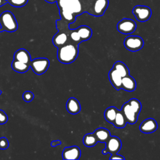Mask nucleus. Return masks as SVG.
Segmentation results:
<instances>
[{"label":"nucleus","instance_id":"obj_1","mask_svg":"<svg viewBox=\"0 0 160 160\" xmlns=\"http://www.w3.org/2000/svg\"><path fill=\"white\" fill-rule=\"evenodd\" d=\"M61 19L56 21L58 30L69 35V25L76 21L77 16L84 12L99 17L102 16L109 5L108 0H57Z\"/></svg>","mask_w":160,"mask_h":160},{"label":"nucleus","instance_id":"obj_2","mask_svg":"<svg viewBox=\"0 0 160 160\" xmlns=\"http://www.w3.org/2000/svg\"><path fill=\"white\" fill-rule=\"evenodd\" d=\"M78 54V45L69 41L66 44L58 48L57 58L61 63L70 64L76 59Z\"/></svg>","mask_w":160,"mask_h":160},{"label":"nucleus","instance_id":"obj_3","mask_svg":"<svg viewBox=\"0 0 160 160\" xmlns=\"http://www.w3.org/2000/svg\"><path fill=\"white\" fill-rule=\"evenodd\" d=\"M141 107V102L136 98H132L123 104L121 111L125 116L128 123L133 124L137 122Z\"/></svg>","mask_w":160,"mask_h":160},{"label":"nucleus","instance_id":"obj_4","mask_svg":"<svg viewBox=\"0 0 160 160\" xmlns=\"http://www.w3.org/2000/svg\"><path fill=\"white\" fill-rule=\"evenodd\" d=\"M0 32H12L18 28V24L12 12L5 11L0 14Z\"/></svg>","mask_w":160,"mask_h":160},{"label":"nucleus","instance_id":"obj_5","mask_svg":"<svg viewBox=\"0 0 160 160\" xmlns=\"http://www.w3.org/2000/svg\"><path fill=\"white\" fill-rule=\"evenodd\" d=\"M49 61L45 58H38L31 60L30 62V68L33 72L38 74L41 75L44 74L49 68Z\"/></svg>","mask_w":160,"mask_h":160},{"label":"nucleus","instance_id":"obj_6","mask_svg":"<svg viewBox=\"0 0 160 160\" xmlns=\"http://www.w3.org/2000/svg\"><path fill=\"white\" fill-rule=\"evenodd\" d=\"M124 47L129 51L135 52L139 51L144 46V41L138 36H129L124 41Z\"/></svg>","mask_w":160,"mask_h":160},{"label":"nucleus","instance_id":"obj_7","mask_svg":"<svg viewBox=\"0 0 160 160\" xmlns=\"http://www.w3.org/2000/svg\"><path fill=\"white\" fill-rule=\"evenodd\" d=\"M122 147L121 139L117 136H110L106 142V148L102 151L103 154L118 153Z\"/></svg>","mask_w":160,"mask_h":160},{"label":"nucleus","instance_id":"obj_8","mask_svg":"<svg viewBox=\"0 0 160 160\" xmlns=\"http://www.w3.org/2000/svg\"><path fill=\"white\" fill-rule=\"evenodd\" d=\"M132 14L138 21L145 22L150 19L152 11L151 8L148 6L137 5L134 7Z\"/></svg>","mask_w":160,"mask_h":160},{"label":"nucleus","instance_id":"obj_9","mask_svg":"<svg viewBox=\"0 0 160 160\" xmlns=\"http://www.w3.org/2000/svg\"><path fill=\"white\" fill-rule=\"evenodd\" d=\"M117 29L122 34H129L136 30V23L132 19L124 18L118 23Z\"/></svg>","mask_w":160,"mask_h":160},{"label":"nucleus","instance_id":"obj_10","mask_svg":"<svg viewBox=\"0 0 160 160\" xmlns=\"http://www.w3.org/2000/svg\"><path fill=\"white\" fill-rule=\"evenodd\" d=\"M80 156L81 150L76 146L64 148L62 153V159L65 160H78L79 159Z\"/></svg>","mask_w":160,"mask_h":160},{"label":"nucleus","instance_id":"obj_11","mask_svg":"<svg viewBox=\"0 0 160 160\" xmlns=\"http://www.w3.org/2000/svg\"><path fill=\"white\" fill-rule=\"evenodd\" d=\"M158 129V123L153 118L144 120L139 126V130L143 133H152Z\"/></svg>","mask_w":160,"mask_h":160},{"label":"nucleus","instance_id":"obj_12","mask_svg":"<svg viewBox=\"0 0 160 160\" xmlns=\"http://www.w3.org/2000/svg\"><path fill=\"white\" fill-rule=\"evenodd\" d=\"M109 81L112 86L117 90L122 89V77L113 68L109 71L108 74Z\"/></svg>","mask_w":160,"mask_h":160},{"label":"nucleus","instance_id":"obj_13","mask_svg":"<svg viewBox=\"0 0 160 160\" xmlns=\"http://www.w3.org/2000/svg\"><path fill=\"white\" fill-rule=\"evenodd\" d=\"M69 41V35L63 31H59L52 38V43L57 48L64 45Z\"/></svg>","mask_w":160,"mask_h":160},{"label":"nucleus","instance_id":"obj_14","mask_svg":"<svg viewBox=\"0 0 160 160\" xmlns=\"http://www.w3.org/2000/svg\"><path fill=\"white\" fill-rule=\"evenodd\" d=\"M14 59L22 62L29 66H30V62L32 60L31 58V55L29 53V52L23 48L19 49L14 52Z\"/></svg>","mask_w":160,"mask_h":160},{"label":"nucleus","instance_id":"obj_15","mask_svg":"<svg viewBox=\"0 0 160 160\" xmlns=\"http://www.w3.org/2000/svg\"><path fill=\"white\" fill-rule=\"evenodd\" d=\"M66 108L70 114H76L80 112L81 105L78 100L74 98H70L66 102Z\"/></svg>","mask_w":160,"mask_h":160},{"label":"nucleus","instance_id":"obj_16","mask_svg":"<svg viewBox=\"0 0 160 160\" xmlns=\"http://www.w3.org/2000/svg\"><path fill=\"white\" fill-rule=\"evenodd\" d=\"M136 88V82L135 79L129 74L122 78V89L126 91L132 92Z\"/></svg>","mask_w":160,"mask_h":160},{"label":"nucleus","instance_id":"obj_17","mask_svg":"<svg viewBox=\"0 0 160 160\" xmlns=\"http://www.w3.org/2000/svg\"><path fill=\"white\" fill-rule=\"evenodd\" d=\"M98 141L100 142H106L111 136L109 131L104 128H99L96 129L94 132Z\"/></svg>","mask_w":160,"mask_h":160},{"label":"nucleus","instance_id":"obj_18","mask_svg":"<svg viewBox=\"0 0 160 160\" xmlns=\"http://www.w3.org/2000/svg\"><path fill=\"white\" fill-rule=\"evenodd\" d=\"M76 29L82 41H88L91 38L92 31L89 27L87 26H81Z\"/></svg>","mask_w":160,"mask_h":160},{"label":"nucleus","instance_id":"obj_19","mask_svg":"<svg viewBox=\"0 0 160 160\" xmlns=\"http://www.w3.org/2000/svg\"><path fill=\"white\" fill-rule=\"evenodd\" d=\"M128 123L125 116L121 110H118L112 124L117 128H123Z\"/></svg>","mask_w":160,"mask_h":160},{"label":"nucleus","instance_id":"obj_20","mask_svg":"<svg viewBox=\"0 0 160 160\" xmlns=\"http://www.w3.org/2000/svg\"><path fill=\"white\" fill-rule=\"evenodd\" d=\"M11 68L16 72L19 73H24L29 70L30 66L22 62L14 59L11 63Z\"/></svg>","mask_w":160,"mask_h":160},{"label":"nucleus","instance_id":"obj_21","mask_svg":"<svg viewBox=\"0 0 160 160\" xmlns=\"http://www.w3.org/2000/svg\"><path fill=\"white\" fill-rule=\"evenodd\" d=\"M121 75L122 78L129 74V70L128 66L121 61L116 62L112 67Z\"/></svg>","mask_w":160,"mask_h":160},{"label":"nucleus","instance_id":"obj_22","mask_svg":"<svg viewBox=\"0 0 160 160\" xmlns=\"http://www.w3.org/2000/svg\"><path fill=\"white\" fill-rule=\"evenodd\" d=\"M118 109L114 106L108 108L104 111V118L109 123H113Z\"/></svg>","mask_w":160,"mask_h":160},{"label":"nucleus","instance_id":"obj_23","mask_svg":"<svg viewBox=\"0 0 160 160\" xmlns=\"http://www.w3.org/2000/svg\"><path fill=\"white\" fill-rule=\"evenodd\" d=\"M82 141L84 146L89 148L94 146L98 142L94 133H88L85 134L83 138Z\"/></svg>","mask_w":160,"mask_h":160},{"label":"nucleus","instance_id":"obj_24","mask_svg":"<svg viewBox=\"0 0 160 160\" xmlns=\"http://www.w3.org/2000/svg\"><path fill=\"white\" fill-rule=\"evenodd\" d=\"M69 41H71L72 42L79 45V44H80L82 41L79 33L77 31V29H71V32L69 33Z\"/></svg>","mask_w":160,"mask_h":160},{"label":"nucleus","instance_id":"obj_25","mask_svg":"<svg viewBox=\"0 0 160 160\" xmlns=\"http://www.w3.org/2000/svg\"><path fill=\"white\" fill-rule=\"evenodd\" d=\"M29 0H8V2L16 8H21L25 6Z\"/></svg>","mask_w":160,"mask_h":160},{"label":"nucleus","instance_id":"obj_26","mask_svg":"<svg viewBox=\"0 0 160 160\" xmlns=\"http://www.w3.org/2000/svg\"><path fill=\"white\" fill-rule=\"evenodd\" d=\"M34 93L30 91H26L22 94V98L24 101L27 102H31L34 99Z\"/></svg>","mask_w":160,"mask_h":160},{"label":"nucleus","instance_id":"obj_27","mask_svg":"<svg viewBox=\"0 0 160 160\" xmlns=\"http://www.w3.org/2000/svg\"><path fill=\"white\" fill-rule=\"evenodd\" d=\"M9 147V141L5 137L0 138V149H6Z\"/></svg>","mask_w":160,"mask_h":160},{"label":"nucleus","instance_id":"obj_28","mask_svg":"<svg viewBox=\"0 0 160 160\" xmlns=\"http://www.w3.org/2000/svg\"><path fill=\"white\" fill-rule=\"evenodd\" d=\"M8 120V117L6 112L0 109V124H5Z\"/></svg>","mask_w":160,"mask_h":160},{"label":"nucleus","instance_id":"obj_29","mask_svg":"<svg viewBox=\"0 0 160 160\" xmlns=\"http://www.w3.org/2000/svg\"><path fill=\"white\" fill-rule=\"evenodd\" d=\"M124 159L125 158L122 156L119 155L118 153L111 154L109 158V159Z\"/></svg>","mask_w":160,"mask_h":160},{"label":"nucleus","instance_id":"obj_30","mask_svg":"<svg viewBox=\"0 0 160 160\" xmlns=\"http://www.w3.org/2000/svg\"><path fill=\"white\" fill-rule=\"evenodd\" d=\"M61 144V141H59V140H54V141H52L51 142V146L52 147H56L58 145H60Z\"/></svg>","mask_w":160,"mask_h":160},{"label":"nucleus","instance_id":"obj_31","mask_svg":"<svg viewBox=\"0 0 160 160\" xmlns=\"http://www.w3.org/2000/svg\"><path fill=\"white\" fill-rule=\"evenodd\" d=\"M8 3V0H0V7Z\"/></svg>","mask_w":160,"mask_h":160},{"label":"nucleus","instance_id":"obj_32","mask_svg":"<svg viewBox=\"0 0 160 160\" xmlns=\"http://www.w3.org/2000/svg\"><path fill=\"white\" fill-rule=\"evenodd\" d=\"M44 1H46L48 3H50V4H52V3L56 2V1H57V0H44Z\"/></svg>","mask_w":160,"mask_h":160},{"label":"nucleus","instance_id":"obj_33","mask_svg":"<svg viewBox=\"0 0 160 160\" xmlns=\"http://www.w3.org/2000/svg\"><path fill=\"white\" fill-rule=\"evenodd\" d=\"M1 93H2V91H1V90H0V95H1Z\"/></svg>","mask_w":160,"mask_h":160}]
</instances>
